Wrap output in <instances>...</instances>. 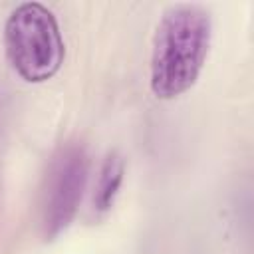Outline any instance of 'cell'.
Masks as SVG:
<instances>
[{
	"instance_id": "cell-1",
	"label": "cell",
	"mask_w": 254,
	"mask_h": 254,
	"mask_svg": "<svg viewBox=\"0 0 254 254\" xmlns=\"http://www.w3.org/2000/svg\"><path fill=\"white\" fill-rule=\"evenodd\" d=\"M212 40L210 14L196 4L169 6L151 48V91L159 99L187 93L198 79Z\"/></svg>"
},
{
	"instance_id": "cell-2",
	"label": "cell",
	"mask_w": 254,
	"mask_h": 254,
	"mask_svg": "<svg viewBox=\"0 0 254 254\" xmlns=\"http://www.w3.org/2000/svg\"><path fill=\"white\" fill-rule=\"evenodd\" d=\"M4 52L12 69L28 83L52 79L65 58L54 12L40 2L18 4L4 24Z\"/></svg>"
},
{
	"instance_id": "cell-3",
	"label": "cell",
	"mask_w": 254,
	"mask_h": 254,
	"mask_svg": "<svg viewBox=\"0 0 254 254\" xmlns=\"http://www.w3.org/2000/svg\"><path fill=\"white\" fill-rule=\"evenodd\" d=\"M89 153L79 141H67L54 153L40 192V234L60 238L73 222L89 179Z\"/></svg>"
},
{
	"instance_id": "cell-4",
	"label": "cell",
	"mask_w": 254,
	"mask_h": 254,
	"mask_svg": "<svg viewBox=\"0 0 254 254\" xmlns=\"http://www.w3.org/2000/svg\"><path fill=\"white\" fill-rule=\"evenodd\" d=\"M123 179H125V159L117 151H109L99 165L97 179L93 185L91 204L95 214H107L113 208Z\"/></svg>"
}]
</instances>
